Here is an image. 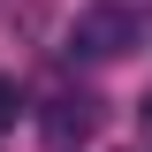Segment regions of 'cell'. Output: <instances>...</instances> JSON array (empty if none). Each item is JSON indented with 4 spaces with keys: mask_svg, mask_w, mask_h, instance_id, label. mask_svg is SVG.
Wrapping results in <instances>:
<instances>
[{
    "mask_svg": "<svg viewBox=\"0 0 152 152\" xmlns=\"http://www.w3.org/2000/svg\"><path fill=\"white\" fill-rule=\"evenodd\" d=\"M15 114H23V91H15V76H0V129H15Z\"/></svg>",
    "mask_w": 152,
    "mask_h": 152,
    "instance_id": "cell-3",
    "label": "cell"
},
{
    "mask_svg": "<svg viewBox=\"0 0 152 152\" xmlns=\"http://www.w3.org/2000/svg\"><path fill=\"white\" fill-rule=\"evenodd\" d=\"M129 46H145V15L137 8H84L69 23V53L76 61H122Z\"/></svg>",
    "mask_w": 152,
    "mask_h": 152,
    "instance_id": "cell-2",
    "label": "cell"
},
{
    "mask_svg": "<svg viewBox=\"0 0 152 152\" xmlns=\"http://www.w3.org/2000/svg\"><path fill=\"white\" fill-rule=\"evenodd\" d=\"M99 129H107V99L84 91V84H61V91L38 107V137H46V152H84Z\"/></svg>",
    "mask_w": 152,
    "mask_h": 152,
    "instance_id": "cell-1",
    "label": "cell"
},
{
    "mask_svg": "<svg viewBox=\"0 0 152 152\" xmlns=\"http://www.w3.org/2000/svg\"><path fill=\"white\" fill-rule=\"evenodd\" d=\"M137 114H145V137H152V99H145V107H137Z\"/></svg>",
    "mask_w": 152,
    "mask_h": 152,
    "instance_id": "cell-4",
    "label": "cell"
},
{
    "mask_svg": "<svg viewBox=\"0 0 152 152\" xmlns=\"http://www.w3.org/2000/svg\"><path fill=\"white\" fill-rule=\"evenodd\" d=\"M122 8H137V15H145V8H152V0H122Z\"/></svg>",
    "mask_w": 152,
    "mask_h": 152,
    "instance_id": "cell-5",
    "label": "cell"
}]
</instances>
